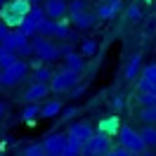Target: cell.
<instances>
[{"label": "cell", "mask_w": 156, "mask_h": 156, "mask_svg": "<svg viewBox=\"0 0 156 156\" xmlns=\"http://www.w3.org/2000/svg\"><path fill=\"white\" fill-rule=\"evenodd\" d=\"M26 73H29V62L26 59H17L14 64L0 69V88H14V85H19L21 80L26 78Z\"/></svg>", "instance_id": "cell-2"}, {"label": "cell", "mask_w": 156, "mask_h": 156, "mask_svg": "<svg viewBox=\"0 0 156 156\" xmlns=\"http://www.w3.org/2000/svg\"><path fill=\"white\" fill-rule=\"evenodd\" d=\"M7 31H10V26L5 24V21H0V43H2V38L7 36Z\"/></svg>", "instance_id": "cell-33"}, {"label": "cell", "mask_w": 156, "mask_h": 156, "mask_svg": "<svg viewBox=\"0 0 156 156\" xmlns=\"http://www.w3.org/2000/svg\"><path fill=\"white\" fill-rule=\"evenodd\" d=\"M140 71H142V55H133L130 62H128V66H126V78L128 80H135Z\"/></svg>", "instance_id": "cell-18"}, {"label": "cell", "mask_w": 156, "mask_h": 156, "mask_svg": "<svg viewBox=\"0 0 156 156\" xmlns=\"http://www.w3.org/2000/svg\"><path fill=\"white\" fill-rule=\"evenodd\" d=\"M114 154H116V156H137V154H133V151H128L126 147H121V144H118L116 149H114Z\"/></svg>", "instance_id": "cell-32"}, {"label": "cell", "mask_w": 156, "mask_h": 156, "mask_svg": "<svg viewBox=\"0 0 156 156\" xmlns=\"http://www.w3.org/2000/svg\"><path fill=\"white\" fill-rule=\"evenodd\" d=\"M0 2H2V0H0Z\"/></svg>", "instance_id": "cell-40"}, {"label": "cell", "mask_w": 156, "mask_h": 156, "mask_svg": "<svg viewBox=\"0 0 156 156\" xmlns=\"http://www.w3.org/2000/svg\"><path fill=\"white\" fill-rule=\"evenodd\" d=\"M137 92H156V64H149L140 71Z\"/></svg>", "instance_id": "cell-11"}, {"label": "cell", "mask_w": 156, "mask_h": 156, "mask_svg": "<svg viewBox=\"0 0 156 156\" xmlns=\"http://www.w3.org/2000/svg\"><path fill=\"white\" fill-rule=\"evenodd\" d=\"M109 149H111V137L97 130V133H92V137L83 144L80 156H104Z\"/></svg>", "instance_id": "cell-7"}, {"label": "cell", "mask_w": 156, "mask_h": 156, "mask_svg": "<svg viewBox=\"0 0 156 156\" xmlns=\"http://www.w3.org/2000/svg\"><path fill=\"white\" fill-rule=\"evenodd\" d=\"M59 111H62V102H59V99H50L48 104H43L40 116H43V118H52V116H57Z\"/></svg>", "instance_id": "cell-19"}, {"label": "cell", "mask_w": 156, "mask_h": 156, "mask_svg": "<svg viewBox=\"0 0 156 156\" xmlns=\"http://www.w3.org/2000/svg\"><path fill=\"white\" fill-rule=\"evenodd\" d=\"M76 111H78V109H73V107H71V109H66V111H64V116L69 118V116H73V114H76Z\"/></svg>", "instance_id": "cell-34"}, {"label": "cell", "mask_w": 156, "mask_h": 156, "mask_svg": "<svg viewBox=\"0 0 156 156\" xmlns=\"http://www.w3.org/2000/svg\"><path fill=\"white\" fill-rule=\"evenodd\" d=\"M95 19H97V14H92V12H80V14H71V24H73V29L76 31H90L95 26Z\"/></svg>", "instance_id": "cell-14"}, {"label": "cell", "mask_w": 156, "mask_h": 156, "mask_svg": "<svg viewBox=\"0 0 156 156\" xmlns=\"http://www.w3.org/2000/svg\"><path fill=\"white\" fill-rule=\"evenodd\" d=\"M66 142H69V137L64 135V133H50V135L43 140V149H45L50 156H62L66 151Z\"/></svg>", "instance_id": "cell-10"}, {"label": "cell", "mask_w": 156, "mask_h": 156, "mask_svg": "<svg viewBox=\"0 0 156 156\" xmlns=\"http://www.w3.org/2000/svg\"><path fill=\"white\" fill-rule=\"evenodd\" d=\"M50 92V83H31V88L26 90V95H24V99L26 102H36L38 104L40 99H45Z\"/></svg>", "instance_id": "cell-15"}, {"label": "cell", "mask_w": 156, "mask_h": 156, "mask_svg": "<svg viewBox=\"0 0 156 156\" xmlns=\"http://www.w3.org/2000/svg\"><path fill=\"white\" fill-rule=\"evenodd\" d=\"M36 116H40V107L36 102H29V107H24V111H21V118L24 121H33Z\"/></svg>", "instance_id": "cell-24"}, {"label": "cell", "mask_w": 156, "mask_h": 156, "mask_svg": "<svg viewBox=\"0 0 156 156\" xmlns=\"http://www.w3.org/2000/svg\"><path fill=\"white\" fill-rule=\"evenodd\" d=\"M52 76H55V73H52L48 66H43V64H40V66L33 71V76H31V83H50V80H52Z\"/></svg>", "instance_id": "cell-20"}, {"label": "cell", "mask_w": 156, "mask_h": 156, "mask_svg": "<svg viewBox=\"0 0 156 156\" xmlns=\"http://www.w3.org/2000/svg\"><path fill=\"white\" fill-rule=\"evenodd\" d=\"M137 156H156V154H149V151H142V154H137Z\"/></svg>", "instance_id": "cell-37"}, {"label": "cell", "mask_w": 156, "mask_h": 156, "mask_svg": "<svg viewBox=\"0 0 156 156\" xmlns=\"http://www.w3.org/2000/svg\"><path fill=\"white\" fill-rule=\"evenodd\" d=\"M62 156H76V154H71V151H64V154H62Z\"/></svg>", "instance_id": "cell-39"}, {"label": "cell", "mask_w": 156, "mask_h": 156, "mask_svg": "<svg viewBox=\"0 0 156 156\" xmlns=\"http://www.w3.org/2000/svg\"><path fill=\"white\" fill-rule=\"evenodd\" d=\"M29 43V36H24V31L21 29H10L7 31V36L2 38V43H0V48L7 50V52H14L17 57H19V50L24 48Z\"/></svg>", "instance_id": "cell-9"}, {"label": "cell", "mask_w": 156, "mask_h": 156, "mask_svg": "<svg viewBox=\"0 0 156 156\" xmlns=\"http://www.w3.org/2000/svg\"><path fill=\"white\" fill-rule=\"evenodd\" d=\"M88 10V0H71L69 2V14H80Z\"/></svg>", "instance_id": "cell-26"}, {"label": "cell", "mask_w": 156, "mask_h": 156, "mask_svg": "<svg viewBox=\"0 0 156 156\" xmlns=\"http://www.w3.org/2000/svg\"><path fill=\"white\" fill-rule=\"evenodd\" d=\"M21 156H50V154L43 149V144H29L26 149H24Z\"/></svg>", "instance_id": "cell-28"}, {"label": "cell", "mask_w": 156, "mask_h": 156, "mask_svg": "<svg viewBox=\"0 0 156 156\" xmlns=\"http://www.w3.org/2000/svg\"><path fill=\"white\" fill-rule=\"evenodd\" d=\"M43 10H45V17L50 19H64L69 14V2L66 0H45Z\"/></svg>", "instance_id": "cell-12"}, {"label": "cell", "mask_w": 156, "mask_h": 156, "mask_svg": "<svg viewBox=\"0 0 156 156\" xmlns=\"http://www.w3.org/2000/svg\"><path fill=\"white\" fill-rule=\"evenodd\" d=\"M118 10H121V0H107L104 5H99V7H97L95 14H97V19H111Z\"/></svg>", "instance_id": "cell-17"}, {"label": "cell", "mask_w": 156, "mask_h": 156, "mask_svg": "<svg viewBox=\"0 0 156 156\" xmlns=\"http://www.w3.org/2000/svg\"><path fill=\"white\" fill-rule=\"evenodd\" d=\"M142 107H149V104H156V92H140V99H137Z\"/></svg>", "instance_id": "cell-29"}, {"label": "cell", "mask_w": 156, "mask_h": 156, "mask_svg": "<svg viewBox=\"0 0 156 156\" xmlns=\"http://www.w3.org/2000/svg\"><path fill=\"white\" fill-rule=\"evenodd\" d=\"M17 55L14 52H7V50H0V69H5V66H10V64H14L17 62Z\"/></svg>", "instance_id": "cell-27"}, {"label": "cell", "mask_w": 156, "mask_h": 156, "mask_svg": "<svg viewBox=\"0 0 156 156\" xmlns=\"http://www.w3.org/2000/svg\"><path fill=\"white\" fill-rule=\"evenodd\" d=\"M64 59H66V66L73 69V71H83V66H85V64H83V55H80V52H69Z\"/></svg>", "instance_id": "cell-22"}, {"label": "cell", "mask_w": 156, "mask_h": 156, "mask_svg": "<svg viewBox=\"0 0 156 156\" xmlns=\"http://www.w3.org/2000/svg\"><path fill=\"white\" fill-rule=\"evenodd\" d=\"M29 0H2L0 2V21H5L10 29H19L24 17L31 12Z\"/></svg>", "instance_id": "cell-1"}, {"label": "cell", "mask_w": 156, "mask_h": 156, "mask_svg": "<svg viewBox=\"0 0 156 156\" xmlns=\"http://www.w3.org/2000/svg\"><path fill=\"white\" fill-rule=\"evenodd\" d=\"M38 33L45 36V38H59V40H73L76 38V33L69 31L64 19H50V17H45V21L40 24V29H38Z\"/></svg>", "instance_id": "cell-5"}, {"label": "cell", "mask_w": 156, "mask_h": 156, "mask_svg": "<svg viewBox=\"0 0 156 156\" xmlns=\"http://www.w3.org/2000/svg\"><path fill=\"white\" fill-rule=\"evenodd\" d=\"M43 21H45V10H43L40 5H33L31 12L24 17V21H21L19 29L24 31V36H29V38H31V36H36V33H38V29H40V24H43Z\"/></svg>", "instance_id": "cell-8"}, {"label": "cell", "mask_w": 156, "mask_h": 156, "mask_svg": "<svg viewBox=\"0 0 156 156\" xmlns=\"http://www.w3.org/2000/svg\"><path fill=\"white\" fill-rule=\"evenodd\" d=\"M140 118H142L144 123H151V126H156V104L142 107V111H140Z\"/></svg>", "instance_id": "cell-23"}, {"label": "cell", "mask_w": 156, "mask_h": 156, "mask_svg": "<svg viewBox=\"0 0 156 156\" xmlns=\"http://www.w3.org/2000/svg\"><path fill=\"white\" fill-rule=\"evenodd\" d=\"M97 130H99V133H104V135H109V137H116L118 130H121V126H118V116L102 118V121H99V126H97Z\"/></svg>", "instance_id": "cell-16"}, {"label": "cell", "mask_w": 156, "mask_h": 156, "mask_svg": "<svg viewBox=\"0 0 156 156\" xmlns=\"http://www.w3.org/2000/svg\"><path fill=\"white\" fill-rule=\"evenodd\" d=\"M31 45H33V55L38 59H43V62H55V59L62 57V48L57 43H52L50 38L40 36V33H36V38L31 40Z\"/></svg>", "instance_id": "cell-4"}, {"label": "cell", "mask_w": 156, "mask_h": 156, "mask_svg": "<svg viewBox=\"0 0 156 156\" xmlns=\"http://www.w3.org/2000/svg\"><path fill=\"white\" fill-rule=\"evenodd\" d=\"M31 5H43V0H29Z\"/></svg>", "instance_id": "cell-36"}, {"label": "cell", "mask_w": 156, "mask_h": 156, "mask_svg": "<svg viewBox=\"0 0 156 156\" xmlns=\"http://www.w3.org/2000/svg\"><path fill=\"white\" fill-rule=\"evenodd\" d=\"M104 156H116V154H114V149H109V151H107Z\"/></svg>", "instance_id": "cell-38"}, {"label": "cell", "mask_w": 156, "mask_h": 156, "mask_svg": "<svg viewBox=\"0 0 156 156\" xmlns=\"http://www.w3.org/2000/svg\"><path fill=\"white\" fill-rule=\"evenodd\" d=\"M126 17H128L130 21H137L140 17H142V10H140L137 5H130V7H128V12H126Z\"/></svg>", "instance_id": "cell-30"}, {"label": "cell", "mask_w": 156, "mask_h": 156, "mask_svg": "<svg viewBox=\"0 0 156 156\" xmlns=\"http://www.w3.org/2000/svg\"><path fill=\"white\" fill-rule=\"evenodd\" d=\"M123 107H126V97H123V95H114V97H111V109H114V111H121Z\"/></svg>", "instance_id": "cell-31"}, {"label": "cell", "mask_w": 156, "mask_h": 156, "mask_svg": "<svg viewBox=\"0 0 156 156\" xmlns=\"http://www.w3.org/2000/svg\"><path fill=\"white\" fill-rule=\"evenodd\" d=\"M140 135H142V140H144L147 147H156V126L147 123V126L140 130Z\"/></svg>", "instance_id": "cell-21"}, {"label": "cell", "mask_w": 156, "mask_h": 156, "mask_svg": "<svg viewBox=\"0 0 156 156\" xmlns=\"http://www.w3.org/2000/svg\"><path fill=\"white\" fill-rule=\"evenodd\" d=\"M95 52H97V40L85 38V40H83V45H80V55H83V57H92Z\"/></svg>", "instance_id": "cell-25"}, {"label": "cell", "mask_w": 156, "mask_h": 156, "mask_svg": "<svg viewBox=\"0 0 156 156\" xmlns=\"http://www.w3.org/2000/svg\"><path fill=\"white\" fill-rule=\"evenodd\" d=\"M5 116V102H0V118Z\"/></svg>", "instance_id": "cell-35"}, {"label": "cell", "mask_w": 156, "mask_h": 156, "mask_svg": "<svg viewBox=\"0 0 156 156\" xmlns=\"http://www.w3.org/2000/svg\"><path fill=\"white\" fill-rule=\"evenodd\" d=\"M92 133H95V130H92V126H90V123H73V126L69 128L66 135L71 137V140H76L78 144L83 147L90 137H92Z\"/></svg>", "instance_id": "cell-13"}, {"label": "cell", "mask_w": 156, "mask_h": 156, "mask_svg": "<svg viewBox=\"0 0 156 156\" xmlns=\"http://www.w3.org/2000/svg\"><path fill=\"white\" fill-rule=\"evenodd\" d=\"M116 137H118V144L126 147L128 151H133V154H142V151L147 149L142 135L137 133L135 128H130V126H121V130H118Z\"/></svg>", "instance_id": "cell-6"}, {"label": "cell", "mask_w": 156, "mask_h": 156, "mask_svg": "<svg viewBox=\"0 0 156 156\" xmlns=\"http://www.w3.org/2000/svg\"><path fill=\"white\" fill-rule=\"evenodd\" d=\"M78 83H80V71H73V69L64 66L62 71H57V73L52 76L50 90H55V92H71Z\"/></svg>", "instance_id": "cell-3"}]
</instances>
